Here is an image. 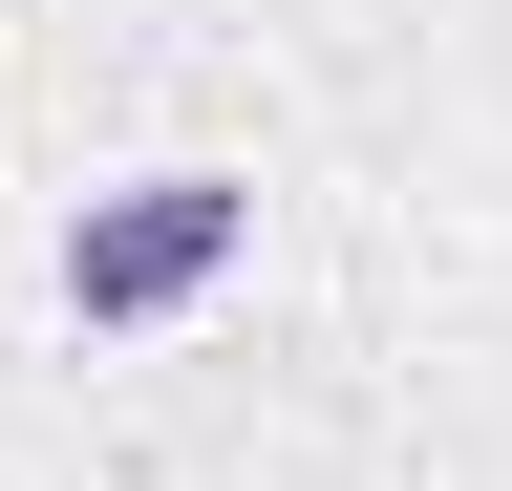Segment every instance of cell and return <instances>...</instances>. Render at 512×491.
Masks as SVG:
<instances>
[{"label":"cell","instance_id":"1","mask_svg":"<svg viewBox=\"0 0 512 491\" xmlns=\"http://www.w3.org/2000/svg\"><path fill=\"white\" fill-rule=\"evenodd\" d=\"M235 235H256L235 171H128V193L64 214V321H171V299L235 278Z\"/></svg>","mask_w":512,"mask_h":491}]
</instances>
